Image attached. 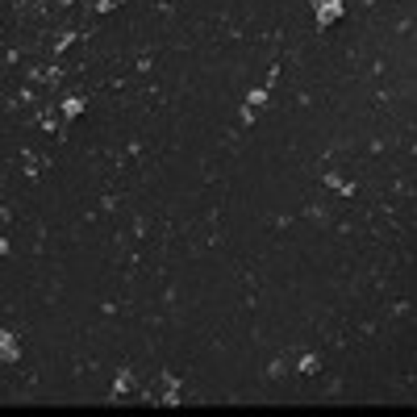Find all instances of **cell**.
Instances as JSON below:
<instances>
[{"mask_svg": "<svg viewBox=\"0 0 417 417\" xmlns=\"http://www.w3.org/2000/svg\"><path fill=\"white\" fill-rule=\"evenodd\" d=\"M0 363H17V342H13V334H0Z\"/></svg>", "mask_w": 417, "mask_h": 417, "instance_id": "obj_2", "label": "cell"}, {"mask_svg": "<svg viewBox=\"0 0 417 417\" xmlns=\"http://www.w3.org/2000/svg\"><path fill=\"white\" fill-rule=\"evenodd\" d=\"M342 17V0H326V5H318V26H330Z\"/></svg>", "mask_w": 417, "mask_h": 417, "instance_id": "obj_1", "label": "cell"}]
</instances>
